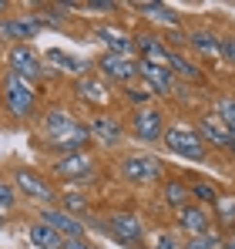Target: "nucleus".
<instances>
[{
  "mask_svg": "<svg viewBox=\"0 0 235 249\" xmlns=\"http://www.w3.org/2000/svg\"><path fill=\"white\" fill-rule=\"evenodd\" d=\"M40 131H44L47 148L57 152V155H74V152H87V148H91V131H87V124L78 122L67 108H50V111L44 115Z\"/></svg>",
  "mask_w": 235,
  "mask_h": 249,
  "instance_id": "f257e3e1",
  "label": "nucleus"
},
{
  "mask_svg": "<svg viewBox=\"0 0 235 249\" xmlns=\"http://www.w3.org/2000/svg\"><path fill=\"white\" fill-rule=\"evenodd\" d=\"M118 175L128 185H161L165 175H168V168L151 152H134V155H124L118 162Z\"/></svg>",
  "mask_w": 235,
  "mask_h": 249,
  "instance_id": "f03ea898",
  "label": "nucleus"
},
{
  "mask_svg": "<svg viewBox=\"0 0 235 249\" xmlns=\"http://www.w3.org/2000/svg\"><path fill=\"white\" fill-rule=\"evenodd\" d=\"M0 105L7 108V115H10V118L24 122V118H31V115H34V108H37V94H34V88H31L27 81L14 78V74L7 71V74H3V81H0Z\"/></svg>",
  "mask_w": 235,
  "mask_h": 249,
  "instance_id": "7ed1b4c3",
  "label": "nucleus"
},
{
  "mask_svg": "<svg viewBox=\"0 0 235 249\" xmlns=\"http://www.w3.org/2000/svg\"><path fill=\"white\" fill-rule=\"evenodd\" d=\"M161 145H165L171 155L185 159V162H205V159H208L205 142L198 138V131L188 128V124H168L165 135H161Z\"/></svg>",
  "mask_w": 235,
  "mask_h": 249,
  "instance_id": "20e7f679",
  "label": "nucleus"
},
{
  "mask_svg": "<svg viewBox=\"0 0 235 249\" xmlns=\"http://www.w3.org/2000/svg\"><path fill=\"white\" fill-rule=\"evenodd\" d=\"M165 128H168V118H165V111L155 108V105L134 108V111L128 115V135H131L134 142H141V145H161Z\"/></svg>",
  "mask_w": 235,
  "mask_h": 249,
  "instance_id": "39448f33",
  "label": "nucleus"
},
{
  "mask_svg": "<svg viewBox=\"0 0 235 249\" xmlns=\"http://www.w3.org/2000/svg\"><path fill=\"white\" fill-rule=\"evenodd\" d=\"M145 222L134 212H111L104 219V236H111L115 243H121L124 249H145Z\"/></svg>",
  "mask_w": 235,
  "mask_h": 249,
  "instance_id": "423d86ee",
  "label": "nucleus"
},
{
  "mask_svg": "<svg viewBox=\"0 0 235 249\" xmlns=\"http://www.w3.org/2000/svg\"><path fill=\"white\" fill-rule=\"evenodd\" d=\"M94 68H98V78H104L108 84L128 88V84L138 81V57H121V54H108L104 51L94 61Z\"/></svg>",
  "mask_w": 235,
  "mask_h": 249,
  "instance_id": "0eeeda50",
  "label": "nucleus"
},
{
  "mask_svg": "<svg viewBox=\"0 0 235 249\" xmlns=\"http://www.w3.org/2000/svg\"><path fill=\"white\" fill-rule=\"evenodd\" d=\"M50 172L57 175V178H64V182H91V178H98V172L101 165L94 162V155H87V152H74V155H61Z\"/></svg>",
  "mask_w": 235,
  "mask_h": 249,
  "instance_id": "6e6552de",
  "label": "nucleus"
},
{
  "mask_svg": "<svg viewBox=\"0 0 235 249\" xmlns=\"http://www.w3.org/2000/svg\"><path fill=\"white\" fill-rule=\"evenodd\" d=\"M7 64H10V74L20 78V81H40L44 78V61L31 44H14L10 54H7Z\"/></svg>",
  "mask_w": 235,
  "mask_h": 249,
  "instance_id": "1a4fd4ad",
  "label": "nucleus"
},
{
  "mask_svg": "<svg viewBox=\"0 0 235 249\" xmlns=\"http://www.w3.org/2000/svg\"><path fill=\"white\" fill-rule=\"evenodd\" d=\"M14 182H17V192L27 196L31 202H44V209L57 206V192H54V185H50L44 175H37L34 168H17V172H14Z\"/></svg>",
  "mask_w": 235,
  "mask_h": 249,
  "instance_id": "9d476101",
  "label": "nucleus"
},
{
  "mask_svg": "<svg viewBox=\"0 0 235 249\" xmlns=\"http://www.w3.org/2000/svg\"><path fill=\"white\" fill-rule=\"evenodd\" d=\"M87 131H91V142H98V148H104V152H118L124 145V124L104 111H98L87 122Z\"/></svg>",
  "mask_w": 235,
  "mask_h": 249,
  "instance_id": "9b49d317",
  "label": "nucleus"
},
{
  "mask_svg": "<svg viewBox=\"0 0 235 249\" xmlns=\"http://www.w3.org/2000/svg\"><path fill=\"white\" fill-rule=\"evenodd\" d=\"M175 226H178L185 236H208V232H215V226H212V209L195 206V202L175 212Z\"/></svg>",
  "mask_w": 235,
  "mask_h": 249,
  "instance_id": "f8f14e48",
  "label": "nucleus"
},
{
  "mask_svg": "<svg viewBox=\"0 0 235 249\" xmlns=\"http://www.w3.org/2000/svg\"><path fill=\"white\" fill-rule=\"evenodd\" d=\"M131 41H134V57H138V61L168 68V54H171V51L165 47L161 34H155V31H138V34H131Z\"/></svg>",
  "mask_w": 235,
  "mask_h": 249,
  "instance_id": "ddd939ff",
  "label": "nucleus"
},
{
  "mask_svg": "<svg viewBox=\"0 0 235 249\" xmlns=\"http://www.w3.org/2000/svg\"><path fill=\"white\" fill-rule=\"evenodd\" d=\"M138 81L145 88H151L155 98H175V78L168 68L161 64H148V61H138Z\"/></svg>",
  "mask_w": 235,
  "mask_h": 249,
  "instance_id": "4468645a",
  "label": "nucleus"
},
{
  "mask_svg": "<svg viewBox=\"0 0 235 249\" xmlns=\"http://www.w3.org/2000/svg\"><path fill=\"white\" fill-rule=\"evenodd\" d=\"M74 94H78V101L84 105H91V108H108L111 105V88L104 78H98V74H84L74 81Z\"/></svg>",
  "mask_w": 235,
  "mask_h": 249,
  "instance_id": "2eb2a0df",
  "label": "nucleus"
},
{
  "mask_svg": "<svg viewBox=\"0 0 235 249\" xmlns=\"http://www.w3.org/2000/svg\"><path fill=\"white\" fill-rule=\"evenodd\" d=\"M40 31V20L37 17H7V20H0V41H7L10 47L14 44H27L34 41Z\"/></svg>",
  "mask_w": 235,
  "mask_h": 249,
  "instance_id": "dca6fc26",
  "label": "nucleus"
},
{
  "mask_svg": "<svg viewBox=\"0 0 235 249\" xmlns=\"http://www.w3.org/2000/svg\"><path fill=\"white\" fill-rule=\"evenodd\" d=\"M131 10H138L145 20H151L158 27H168V31H182V14H175L168 3L161 0H134Z\"/></svg>",
  "mask_w": 235,
  "mask_h": 249,
  "instance_id": "f3484780",
  "label": "nucleus"
},
{
  "mask_svg": "<svg viewBox=\"0 0 235 249\" xmlns=\"http://www.w3.org/2000/svg\"><path fill=\"white\" fill-rule=\"evenodd\" d=\"M40 222H44V226H50L61 239H84V219H74V215L61 212L57 206L40 209Z\"/></svg>",
  "mask_w": 235,
  "mask_h": 249,
  "instance_id": "a211bd4d",
  "label": "nucleus"
},
{
  "mask_svg": "<svg viewBox=\"0 0 235 249\" xmlns=\"http://www.w3.org/2000/svg\"><path fill=\"white\" fill-rule=\"evenodd\" d=\"M198 138L205 142V148H222V152H229V145H232V131L225 128V122L212 111V115H201V122H198Z\"/></svg>",
  "mask_w": 235,
  "mask_h": 249,
  "instance_id": "6ab92c4d",
  "label": "nucleus"
},
{
  "mask_svg": "<svg viewBox=\"0 0 235 249\" xmlns=\"http://www.w3.org/2000/svg\"><path fill=\"white\" fill-rule=\"evenodd\" d=\"M94 41H101L108 47V54H121V57H134V41L124 27L115 24H98L94 27Z\"/></svg>",
  "mask_w": 235,
  "mask_h": 249,
  "instance_id": "aec40b11",
  "label": "nucleus"
},
{
  "mask_svg": "<svg viewBox=\"0 0 235 249\" xmlns=\"http://www.w3.org/2000/svg\"><path fill=\"white\" fill-rule=\"evenodd\" d=\"M212 226H215V232L222 236H229L235 229V196L232 192H222L215 202H212Z\"/></svg>",
  "mask_w": 235,
  "mask_h": 249,
  "instance_id": "412c9836",
  "label": "nucleus"
},
{
  "mask_svg": "<svg viewBox=\"0 0 235 249\" xmlns=\"http://www.w3.org/2000/svg\"><path fill=\"white\" fill-rule=\"evenodd\" d=\"M168 71H171V78H178V81H205V71H201V64L192 61V57H185L182 51H171L168 54Z\"/></svg>",
  "mask_w": 235,
  "mask_h": 249,
  "instance_id": "4be33fe9",
  "label": "nucleus"
},
{
  "mask_svg": "<svg viewBox=\"0 0 235 249\" xmlns=\"http://www.w3.org/2000/svg\"><path fill=\"white\" fill-rule=\"evenodd\" d=\"M161 202L171 209V212L192 206V196H188V178H165V182H161Z\"/></svg>",
  "mask_w": 235,
  "mask_h": 249,
  "instance_id": "5701e85b",
  "label": "nucleus"
},
{
  "mask_svg": "<svg viewBox=\"0 0 235 249\" xmlns=\"http://www.w3.org/2000/svg\"><path fill=\"white\" fill-rule=\"evenodd\" d=\"M188 47L195 51L198 57H208V61H218V37L205 27H195L188 31Z\"/></svg>",
  "mask_w": 235,
  "mask_h": 249,
  "instance_id": "b1692460",
  "label": "nucleus"
},
{
  "mask_svg": "<svg viewBox=\"0 0 235 249\" xmlns=\"http://www.w3.org/2000/svg\"><path fill=\"white\" fill-rule=\"evenodd\" d=\"M44 57H47L50 64H61V71H67V74H81V78H84V74H91L87 68H94L91 61H81V57H71V54H64V51H57V47H50V51H47Z\"/></svg>",
  "mask_w": 235,
  "mask_h": 249,
  "instance_id": "393cba45",
  "label": "nucleus"
},
{
  "mask_svg": "<svg viewBox=\"0 0 235 249\" xmlns=\"http://www.w3.org/2000/svg\"><path fill=\"white\" fill-rule=\"evenodd\" d=\"M188 196H192V202L195 206H212L222 192H218V185H212V182H205V178H188Z\"/></svg>",
  "mask_w": 235,
  "mask_h": 249,
  "instance_id": "a878e982",
  "label": "nucleus"
},
{
  "mask_svg": "<svg viewBox=\"0 0 235 249\" xmlns=\"http://www.w3.org/2000/svg\"><path fill=\"white\" fill-rule=\"evenodd\" d=\"M31 243L40 249H64V239L50 229V226H44V222H34L31 226Z\"/></svg>",
  "mask_w": 235,
  "mask_h": 249,
  "instance_id": "bb28decb",
  "label": "nucleus"
},
{
  "mask_svg": "<svg viewBox=\"0 0 235 249\" xmlns=\"http://www.w3.org/2000/svg\"><path fill=\"white\" fill-rule=\"evenodd\" d=\"M57 209L67 212V215H74V219H81V215L91 212V202H87L81 192H64V196H57Z\"/></svg>",
  "mask_w": 235,
  "mask_h": 249,
  "instance_id": "cd10ccee",
  "label": "nucleus"
},
{
  "mask_svg": "<svg viewBox=\"0 0 235 249\" xmlns=\"http://www.w3.org/2000/svg\"><path fill=\"white\" fill-rule=\"evenodd\" d=\"M124 101H128L131 111H134V108H148V105L155 101V94H151V88H145L141 81H134V84L124 88Z\"/></svg>",
  "mask_w": 235,
  "mask_h": 249,
  "instance_id": "c85d7f7f",
  "label": "nucleus"
},
{
  "mask_svg": "<svg viewBox=\"0 0 235 249\" xmlns=\"http://www.w3.org/2000/svg\"><path fill=\"white\" fill-rule=\"evenodd\" d=\"M215 115L225 122L229 131H235V94H218L215 98Z\"/></svg>",
  "mask_w": 235,
  "mask_h": 249,
  "instance_id": "c756f323",
  "label": "nucleus"
},
{
  "mask_svg": "<svg viewBox=\"0 0 235 249\" xmlns=\"http://www.w3.org/2000/svg\"><path fill=\"white\" fill-rule=\"evenodd\" d=\"M222 239L225 236H218V232H208V236H188L182 249H222Z\"/></svg>",
  "mask_w": 235,
  "mask_h": 249,
  "instance_id": "7c9ffc66",
  "label": "nucleus"
},
{
  "mask_svg": "<svg viewBox=\"0 0 235 249\" xmlns=\"http://www.w3.org/2000/svg\"><path fill=\"white\" fill-rule=\"evenodd\" d=\"M218 61H225V64H232L235 68V37H218Z\"/></svg>",
  "mask_w": 235,
  "mask_h": 249,
  "instance_id": "2f4dec72",
  "label": "nucleus"
},
{
  "mask_svg": "<svg viewBox=\"0 0 235 249\" xmlns=\"http://www.w3.org/2000/svg\"><path fill=\"white\" fill-rule=\"evenodd\" d=\"M14 206H17V189L7 185V182H0V212H10Z\"/></svg>",
  "mask_w": 235,
  "mask_h": 249,
  "instance_id": "473e14b6",
  "label": "nucleus"
},
{
  "mask_svg": "<svg viewBox=\"0 0 235 249\" xmlns=\"http://www.w3.org/2000/svg\"><path fill=\"white\" fill-rule=\"evenodd\" d=\"M78 7H84V10H94V14H115V10H118L115 0H84V3H78Z\"/></svg>",
  "mask_w": 235,
  "mask_h": 249,
  "instance_id": "72a5a7b5",
  "label": "nucleus"
},
{
  "mask_svg": "<svg viewBox=\"0 0 235 249\" xmlns=\"http://www.w3.org/2000/svg\"><path fill=\"white\" fill-rule=\"evenodd\" d=\"M64 249H98V246H91L87 239H64Z\"/></svg>",
  "mask_w": 235,
  "mask_h": 249,
  "instance_id": "f704fd0d",
  "label": "nucleus"
},
{
  "mask_svg": "<svg viewBox=\"0 0 235 249\" xmlns=\"http://www.w3.org/2000/svg\"><path fill=\"white\" fill-rule=\"evenodd\" d=\"M155 249H178V243L171 239V236H165V239H158V246Z\"/></svg>",
  "mask_w": 235,
  "mask_h": 249,
  "instance_id": "c9c22d12",
  "label": "nucleus"
},
{
  "mask_svg": "<svg viewBox=\"0 0 235 249\" xmlns=\"http://www.w3.org/2000/svg\"><path fill=\"white\" fill-rule=\"evenodd\" d=\"M222 249H235V232H229V236L222 239Z\"/></svg>",
  "mask_w": 235,
  "mask_h": 249,
  "instance_id": "e433bc0d",
  "label": "nucleus"
},
{
  "mask_svg": "<svg viewBox=\"0 0 235 249\" xmlns=\"http://www.w3.org/2000/svg\"><path fill=\"white\" fill-rule=\"evenodd\" d=\"M229 155L235 159V131H232V145H229Z\"/></svg>",
  "mask_w": 235,
  "mask_h": 249,
  "instance_id": "4c0bfd02",
  "label": "nucleus"
}]
</instances>
